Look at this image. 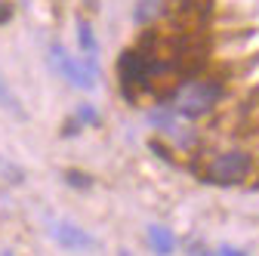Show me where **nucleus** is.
<instances>
[{
  "label": "nucleus",
  "mask_w": 259,
  "mask_h": 256,
  "mask_svg": "<svg viewBox=\"0 0 259 256\" xmlns=\"http://www.w3.org/2000/svg\"><path fill=\"white\" fill-rule=\"evenodd\" d=\"M219 96H222V87L216 80H188L173 96V111L185 120H198L207 111H213Z\"/></svg>",
  "instance_id": "nucleus-1"
},
{
  "label": "nucleus",
  "mask_w": 259,
  "mask_h": 256,
  "mask_svg": "<svg viewBox=\"0 0 259 256\" xmlns=\"http://www.w3.org/2000/svg\"><path fill=\"white\" fill-rule=\"evenodd\" d=\"M207 179L213 185H241L250 173H253V157L244 151V148H232V151H222L219 157H213V164L207 167Z\"/></svg>",
  "instance_id": "nucleus-2"
},
{
  "label": "nucleus",
  "mask_w": 259,
  "mask_h": 256,
  "mask_svg": "<svg viewBox=\"0 0 259 256\" xmlns=\"http://www.w3.org/2000/svg\"><path fill=\"white\" fill-rule=\"evenodd\" d=\"M50 62L59 77H65L71 87L77 90H93L96 87V68L90 62H77L71 53H65L62 44H50Z\"/></svg>",
  "instance_id": "nucleus-3"
},
{
  "label": "nucleus",
  "mask_w": 259,
  "mask_h": 256,
  "mask_svg": "<svg viewBox=\"0 0 259 256\" xmlns=\"http://www.w3.org/2000/svg\"><path fill=\"white\" fill-rule=\"evenodd\" d=\"M50 232H53V238L59 241V247L71 250V253H90V250L96 247L93 235H90V232H83L80 226H74V222H68V219H59V222H53V226H50Z\"/></svg>",
  "instance_id": "nucleus-4"
},
{
  "label": "nucleus",
  "mask_w": 259,
  "mask_h": 256,
  "mask_svg": "<svg viewBox=\"0 0 259 256\" xmlns=\"http://www.w3.org/2000/svg\"><path fill=\"white\" fill-rule=\"evenodd\" d=\"M145 238H148V250H151L154 256H173L176 247H179L176 235H173L167 226H148Z\"/></svg>",
  "instance_id": "nucleus-5"
},
{
  "label": "nucleus",
  "mask_w": 259,
  "mask_h": 256,
  "mask_svg": "<svg viewBox=\"0 0 259 256\" xmlns=\"http://www.w3.org/2000/svg\"><path fill=\"white\" fill-rule=\"evenodd\" d=\"M77 44H80V53L87 56V62L96 68V59H99V40H96V31L87 19H77Z\"/></svg>",
  "instance_id": "nucleus-6"
},
{
  "label": "nucleus",
  "mask_w": 259,
  "mask_h": 256,
  "mask_svg": "<svg viewBox=\"0 0 259 256\" xmlns=\"http://www.w3.org/2000/svg\"><path fill=\"white\" fill-rule=\"evenodd\" d=\"M0 108L10 111V114H16L19 120H25V117H28V114H25V108H22V102L10 93V87H7V80H4V77H0Z\"/></svg>",
  "instance_id": "nucleus-7"
},
{
  "label": "nucleus",
  "mask_w": 259,
  "mask_h": 256,
  "mask_svg": "<svg viewBox=\"0 0 259 256\" xmlns=\"http://www.w3.org/2000/svg\"><path fill=\"white\" fill-rule=\"evenodd\" d=\"M164 7L160 0H136V10H133V19L136 22H151L157 16V10Z\"/></svg>",
  "instance_id": "nucleus-8"
},
{
  "label": "nucleus",
  "mask_w": 259,
  "mask_h": 256,
  "mask_svg": "<svg viewBox=\"0 0 259 256\" xmlns=\"http://www.w3.org/2000/svg\"><path fill=\"white\" fill-rule=\"evenodd\" d=\"M74 120H77L80 126H96V123H99V111H96L90 102H83V105H77V111H74Z\"/></svg>",
  "instance_id": "nucleus-9"
},
{
  "label": "nucleus",
  "mask_w": 259,
  "mask_h": 256,
  "mask_svg": "<svg viewBox=\"0 0 259 256\" xmlns=\"http://www.w3.org/2000/svg\"><path fill=\"white\" fill-rule=\"evenodd\" d=\"M65 182H68L71 188H90L93 185V179L87 173H80V170H68V173H65Z\"/></svg>",
  "instance_id": "nucleus-10"
},
{
  "label": "nucleus",
  "mask_w": 259,
  "mask_h": 256,
  "mask_svg": "<svg viewBox=\"0 0 259 256\" xmlns=\"http://www.w3.org/2000/svg\"><path fill=\"white\" fill-rule=\"evenodd\" d=\"M207 256H247L244 250H238V247H229V244H222V247H216L213 253H207Z\"/></svg>",
  "instance_id": "nucleus-11"
},
{
  "label": "nucleus",
  "mask_w": 259,
  "mask_h": 256,
  "mask_svg": "<svg viewBox=\"0 0 259 256\" xmlns=\"http://www.w3.org/2000/svg\"><path fill=\"white\" fill-rule=\"evenodd\" d=\"M13 16V4H7V0H0V25H7Z\"/></svg>",
  "instance_id": "nucleus-12"
},
{
  "label": "nucleus",
  "mask_w": 259,
  "mask_h": 256,
  "mask_svg": "<svg viewBox=\"0 0 259 256\" xmlns=\"http://www.w3.org/2000/svg\"><path fill=\"white\" fill-rule=\"evenodd\" d=\"M117 256H130V250H120V253H117Z\"/></svg>",
  "instance_id": "nucleus-13"
},
{
  "label": "nucleus",
  "mask_w": 259,
  "mask_h": 256,
  "mask_svg": "<svg viewBox=\"0 0 259 256\" xmlns=\"http://www.w3.org/2000/svg\"><path fill=\"white\" fill-rule=\"evenodd\" d=\"M0 256H13V253H10V250H4V253H0Z\"/></svg>",
  "instance_id": "nucleus-14"
}]
</instances>
